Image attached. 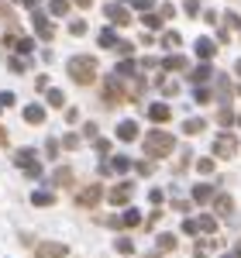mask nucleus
I'll return each instance as SVG.
<instances>
[{"label":"nucleus","mask_w":241,"mask_h":258,"mask_svg":"<svg viewBox=\"0 0 241 258\" xmlns=\"http://www.w3.org/2000/svg\"><path fill=\"white\" fill-rule=\"evenodd\" d=\"M66 73H69L73 83L90 86V83H97V59L93 55H73V59L66 62Z\"/></svg>","instance_id":"1"},{"label":"nucleus","mask_w":241,"mask_h":258,"mask_svg":"<svg viewBox=\"0 0 241 258\" xmlns=\"http://www.w3.org/2000/svg\"><path fill=\"white\" fill-rule=\"evenodd\" d=\"M176 148V138L169 135V131H148V138H145V155L148 159H165L169 152Z\"/></svg>","instance_id":"2"},{"label":"nucleus","mask_w":241,"mask_h":258,"mask_svg":"<svg viewBox=\"0 0 241 258\" xmlns=\"http://www.w3.org/2000/svg\"><path fill=\"white\" fill-rule=\"evenodd\" d=\"M14 165H18L24 176H31V179L41 176V162H38V152H35V148H24V152H18V155H14Z\"/></svg>","instance_id":"3"},{"label":"nucleus","mask_w":241,"mask_h":258,"mask_svg":"<svg viewBox=\"0 0 241 258\" xmlns=\"http://www.w3.org/2000/svg\"><path fill=\"white\" fill-rule=\"evenodd\" d=\"M100 200H103V186H100V182H90L86 189L76 193V207H80V210H93Z\"/></svg>","instance_id":"4"},{"label":"nucleus","mask_w":241,"mask_h":258,"mask_svg":"<svg viewBox=\"0 0 241 258\" xmlns=\"http://www.w3.org/2000/svg\"><path fill=\"white\" fill-rule=\"evenodd\" d=\"M124 86H120V80L117 76H110V80L103 83V103H107V107H117V103H124Z\"/></svg>","instance_id":"5"},{"label":"nucleus","mask_w":241,"mask_h":258,"mask_svg":"<svg viewBox=\"0 0 241 258\" xmlns=\"http://www.w3.org/2000/svg\"><path fill=\"white\" fill-rule=\"evenodd\" d=\"M214 155L217 159H234L238 155V141L231 138V135H217L214 138Z\"/></svg>","instance_id":"6"},{"label":"nucleus","mask_w":241,"mask_h":258,"mask_svg":"<svg viewBox=\"0 0 241 258\" xmlns=\"http://www.w3.org/2000/svg\"><path fill=\"white\" fill-rule=\"evenodd\" d=\"M131 193H135V182H120V186H114V189H103L107 203H114V207H124V203L131 200Z\"/></svg>","instance_id":"7"},{"label":"nucleus","mask_w":241,"mask_h":258,"mask_svg":"<svg viewBox=\"0 0 241 258\" xmlns=\"http://www.w3.org/2000/svg\"><path fill=\"white\" fill-rule=\"evenodd\" d=\"M31 24H35V31H38V38H41V41H52V38H55V24L48 21V14L35 11V14H31Z\"/></svg>","instance_id":"8"},{"label":"nucleus","mask_w":241,"mask_h":258,"mask_svg":"<svg viewBox=\"0 0 241 258\" xmlns=\"http://www.w3.org/2000/svg\"><path fill=\"white\" fill-rule=\"evenodd\" d=\"M103 18L110 21V24H117V28L131 24V14H128V7H120V4H107V7H103Z\"/></svg>","instance_id":"9"},{"label":"nucleus","mask_w":241,"mask_h":258,"mask_svg":"<svg viewBox=\"0 0 241 258\" xmlns=\"http://www.w3.org/2000/svg\"><path fill=\"white\" fill-rule=\"evenodd\" d=\"M35 255H38V258H66V255H69V248H66L62 241H45V244L35 248Z\"/></svg>","instance_id":"10"},{"label":"nucleus","mask_w":241,"mask_h":258,"mask_svg":"<svg viewBox=\"0 0 241 258\" xmlns=\"http://www.w3.org/2000/svg\"><path fill=\"white\" fill-rule=\"evenodd\" d=\"M186 76H190V83H193V86H207V83H210V76H214V69H210L207 62H200V66H197V69H190Z\"/></svg>","instance_id":"11"},{"label":"nucleus","mask_w":241,"mask_h":258,"mask_svg":"<svg viewBox=\"0 0 241 258\" xmlns=\"http://www.w3.org/2000/svg\"><path fill=\"white\" fill-rule=\"evenodd\" d=\"M7 45H11V48H18L21 55H31V52H35V38H28V35H24V38H21V35H7Z\"/></svg>","instance_id":"12"},{"label":"nucleus","mask_w":241,"mask_h":258,"mask_svg":"<svg viewBox=\"0 0 241 258\" xmlns=\"http://www.w3.org/2000/svg\"><path fill=\"white\" fill-rule=\"evenodd\" d=\"M193 48H197V55H200L203 62H210L214 55H217V41H214V38H197Z\"/></svg>","instance_id":"13"},{"label":"nucleus","mask_w":241,"mask_h":258,"mask_svg":"<svg viewBox=\"0 0 241 258\" xmlns=\"http://www.w3.org/2000/svg\"><path fill=\"white\" fill-rule=\"evenodd\" d=\"M210 203H214V210H217L221 217H231V210H234V200L227 197V193H214Z\"/></svg>","instance_id":"14"},{"label":"nucleus","mask_w":241,"mask_h":258,"mask_svg":"<svg viewBox=\"0 0 241 258\" xmlns=\"http://www.w3.org/2000/svg\"><path fill=\"white\" fill-rule=\"evenodd\" d=\"M114 76H117V80H135V76H138V62L120 59V62H117V69H114Z\"/></svg>","instance_id":"15"},{"label":"nucleus","mask_w":241,"mask_h":258,"mask_svg":"<svg viewBox=\"0 0 241 258\" xmlns=\"http://www.w3.org/2000/svg\"><path fill=\"white\" fill-rule=\"evenodd\" d=\"M169 117H172L169 103H152V107H148V120H155V124H165Z\"/></svg>","instance_id":"16"},{"label":"nucleus","mask_w":241,"mask_h":258,"mask_svg":"<svg viewBox=\"0 0 241 258\" xmlns=\"http://www.w3.org/2000/svg\"><path fill=\"white\" fill-rule=\"evenodd\" d=\"M117 138L120 141H135L138 138V120H120L117 124Z\"/></svg>","instance_id":"17"},{"label":"nucleus","mask_w":241,"mask_h":258,"mask_svg":"<svg viewBox=\"0 0 241 258\" xmlns=\"http://www.w3.org/2000/svg\"><path fill=\"white\" fill-rule=\"evenodd\" d=\"M24 120L28 124H45V107L41 103H28L24 107Z\"/></svg>","instance_id":"18"},{"label":"nucleus","mask_w":241,"mask_h":258,"mask_svg":"<svg viewBox=\"0 0 241 258\" xmlns=\"http://www.w3.org/2000/svg\"><path fill=\"white\" fill-rule=\"evenodd\" d=\"M159 66L165 73H179V69H190V62L183 59V55H169V59H159Z\"/></svg>","instance_id":"19"},{"label":"nucleus","mask_w":241,"mask_h":258,"mask_svg":"<svg viewBox=\"0 0 241 258\" xmlns=\"http://www.w3.org/2000/svg\"><path fill=\"white\" fill-rule=\"evenodd\" d=\"M217 189L210 186V182H200L197 189H193V203H210V197H214Z\"/></svg>","instance_id":"20"},{"label":"nucleus","mask_w":241,"mask_h":258,"mask_svg":"<svg viewBox=\"0 0 241 258\" xmlns=\"http://www.w3.org/2000/svg\"><path fill=\"white\" fill-rule=\"evenodd\" d=\"M197 231H203V234H214V231H217V217H214V214H203V217L197 220Z\"/></svg>","instance_id":"21"},{"label":"nucleus","mask_w":241,"mask_h":258,"mask_svg":"<svg viewBox=\"0 0 241 258\" xmlns=\"http://www.w3.org/2000/svg\"><path fill=\"white\" fill-rule=\"evenodd\" d=\"M107 169H110V172H128V169H131V159H128V155H114V159L107 162Z\"/></svg>","instance_id":"22"},{"label":"nucleus","mask_w":241,"mask_h":258,"mask_svg":"<svg viewBox=\"0 0 241 258\" xmlns=\"http://www.w3.org/2000/svg\"><path fill=\"white\" fill-rule=\"evenodd\" d=\"M52 182H55V186H69V182H73V169H69V165L55 169V172H52Z\"/></svg>","instance_id":"23"},{"label":"nucleus","mask_w":241,"mask_h":258,"mask_svg":"<svg viewBox=\"0 0 241 258\" xmlns=\"http://www.w3.org/2000/svg\"><path fill=\"white\" fill-rule=\"evenodd\" d=\"M117 220H120V227H138V224H141V214H138V210H124Z\"/></svg>","instance_id":"24"},{"label":"nucleus","mask_w":241,"mask_h":258,"mask_svg":"<svg viewBox=\"0 0 241 258\" xmlns=\"http://www.w3.org/2000/svg\"><path fill=\"white\" fill-rule=\"evenodd\" d=\"M97 41H100V45H103V48H114V45H117V35H114V28H103V31H100V35H97Z\"/></svg>","instance_id":"25"},{"label":"nucleus","mask_w":241,"mask_h":258,"mask_svg":"<svg viewBox=\"0 0 241 258\" xmlns=\"http://www.w3.org/2000/svg\"><path fill=\"white\" fill-rule=\"evenodd\" d=\"M31 203H35V207H52V203H55V193H48V189H38V193L31 197Z\"/></svg>","instance_id":"26"},{"label":"nucleus","mask_w":241,"mask_h":258,"mask_svg":"<svg viewBox=\"0 0 241 258\" xmlns=\"http://www.w3.org/2000/svg\"><path fill=\"white\" fill-rule=\"evenodd\" d=\"M203 127H207V124H203L200 117H186V124H183V131H186V135H200Z\"/></svg>","instance_id":"27"},{"label":"nucleus","mask_w":241,"mask_h":258,"mask_svg":"<svg viewBox=\"0 0 241 258\" xmlns=\"http://www.w3.org/2000/svg\"><path fill=\"white\" fill-rule=\"evenodd\" d=\"M141 21H145L148 31H159V28H162V18L155 14V11H145V18H141Z\"/></svg>","instance_id":"28"},{"label":"nucleus","mask_w":241,"mask_h":258,"mask_svg":"<svg viewBox=\"0 0 241 258\" xmlns=\"http://www.w3.org/2000/svg\"><path fill=\"white\" fill-rule=\"evenodd\" d=\"M155 244H159V251H172L176 248V234H159Z\"/></svg>","instance_id":"29"},{"label":"nucleus","mask_w":241,"mask_h":258,"mask_svg":"<svg viewBox=\"0 0 241 258\" xmlns=\"http://www.w3.org/2000/svg\"><path fill=\"white\" fill-rule=\"evenodd\" d=\"M48 11H52L55 18H66V14H69V0H52V4H48Z\"/></svg>","instance_id":"30"},{"label":"nucleus","mask_w":241,"mask_h":258,"mask_svg":"<svg viewBox=\"0 0 241 258\" xmlns=\"http://www.w3.org/2000/svg\"><path fill=\"white\" fill-rule=\"evenodd\" d=\"M193 100H197V103H210V100H214V93H210L207 86H197V90H193Z\"/></svg>","instance_id":"31"},{"label":"nucleus","mask_w":241,"mask_h":258,"mask_svg":"<svg viewBox=\"0 0 241 258\" xmlns=\"http://www.w3.org/2000/svg\"><path fill=\"white\" fill-rule=\"evenodd\" d=\"M159 86H162L165 97H176V93H179V83H172V80H159Z\"/></svg>","instance_id":"32"},{"label":"nucleus","mask_w":241,"mask_h":258,"mask_svg":"<svg viewBox=\"0 0 241 258\" xmlns=\"http://www.w3.org/2000/svg\"><path fill=\"white\" fill-rule=\"evenodd\" d=\"M117 251L120 255H135V241L131 238H117Z\"/></svg>","instance_id":"33"},{"label":"nucleus","mask_w":241,"mask_h":258,"mask_svg":"<svg viewBox=\"0 0 241 258\" xmlns=\"http://www.w3.org/2000/svg\"><path fill=\"white\" fill-rule=\"evenodd\" d=\"M45 100H48V107H62V103H66V93H62V90H52Z\"/></svg>","instance_id":"34"},{"label":"nucleus","mask_w":241,"mask_h":258,"mask_svg":"<svg viewBox=\"0 0 241 258\" xmlns=\"http://www.w3.org/2000/svg\"><path fill=\"white\" fill-rule=\"evenodd\" d=\"M62 148H66V152H76V148H80V135H66V138H62Z\"/></svg>","instance_id":"35"},{"label":"nucleus","mask_w":241,"mask_h":258,"mask_svg":"<svg viewBox=\"0 0 241 258\" xmlns=\"http://www.w3.org/2000/svg\"><path fill=\"white\" fill-rule=\"evenodd\" d=\"M114 48H117V52L124 55V59H128V55H135V41H117Z\"/></svg>","instance_id":"36"},{"label":"nucleus","mask_w":241,"mask_h":258,"mask_svg":"<svg viewBox=\"0 0 241 258\" xmlns=\"http://www.w3.org/2000/svg\"><path fill=\"white\" fill-rule=\"evenodd\" d=\"M231 120H234V114H231L227 107H221V114H217V124H221V127H227Z\"/></svg>","instance_id":"37"},{"label":"nucleus","mask_w":241,"mask_h":258,"mask_svg":"<svg viewBox=\"0 0 241 258\" xmlns=\"http://www.w3.org/2000/svg\"><path fill=\"white\" fill-rule=\"evenodd\" d=\"M69 35H76V38L86 35V21H73V24H69Z\"/></svg>","instance_id":"38"},{"label":"nucleus","mask_w":241,"mask_h":258,"mask_svg":"<svg viewBox=\"0 0 241 258\" xmlns=\"http://www.w3.org/2000/svg\"><path fill=\"white\" fill-rule=\"evenodd\" d=\"M162 41H165V48H176V45H179V35H176V31H165V38H162Z\"/></svg>","instance_id":"39"},{"label":"nucleus","mask_w":241,"mask_h":258,"mask_svg":"<svg viewBox=\"0 0 241 258\" xmlns=\"http://www.w3.org/2000/svg\"><path fill=\"white\" fill-rule=\"evenodd\" d=\"M197 169H200L203 176H210V172H214V159H200V162H197Z\"/></svg>","instance_id":"40"},{"label":"nucleus","mask_w":241,"mask_h":258,"mask_svg":"<svg viewBox=\"0 0 241 258\" xmlns=\"http://www.w3.org/2000/svg\"><path fill=\"white\" fill-rule=\"evenodd\" d=\"M183 234H190V238H193V234H200V231H197V220H183Z\"/></svg>","instance_id":"41"},{"label":"nucleus","mask_w":241,"mask_h":258,"mask_svg":"<svg viewBox=\"0 0 241 258\" xmlns=\"http://www.w3.org/2000/svg\"><path fill=\"white\" fill-rule=\"evenodd\" d=\"M100 155H110V138H97V145H93Z\"/></svg>","instance_id":"42"},{"label":"nucleus","mask_w":241,"mask_h":258,"mask_svg":"<svg viewBox=\"0 0 241 258\" xmlns=\"http://www.w3.org/2000/svg\"><path fill=\"white\" fill-rule=\"evenodd\" d=\"M131 7H135V11H152L155 0H131Z\"/></svg>","instance_id":"43"},{"label":"nucleus","mask_w":241,"mask_h":258,"mask_svg":"<svg viewBox=\"0 0 241 258\" xmlns=\"http://www.w3.org/2000/svg\"><path fill=\"white\" fill-rule=\"evenodd\" d=\"M224 18V24H227V28H241V18L238 14H221Z\"/></svg>","instance_id":"44"},{"label":"nucleus","mask_w":241,"mask_h":258,"mask_svg":"<svg viewBox=\"0 0 241 258\" xmlns=\"http://www.w3.org/2000/svg\"><path fill=\"white\" fill-rule=\"evenodd\" d=\"M183 11H186V14H190V18H193V14H197V11H200V4H197V0H186V4H183Z\"/></svg>","instance_id":"45"},{"label":"nucleus","mask_w":241,"mask_h":258,"mask_svg":"<svg viewBox=\"0 0 241 258\" xmlns=\"http://www.w3.org/2000/svg\"><path fill=\"white\" fill-rule=\"evenodd\" d=\"M7 66H11V73H24V59H18V55L7 62Z\"/></svg>","instance_id":"46"},{"label":"nucleus","mask_w":241,"mask_h":258,"mask_svg":"<svg viewBox=\"0 0 241 258\" xmlns=\"http://www.w3.org/2000/svg\"><path fill=\"white\" fill-rule=\"evenodd\" d=\"M172 14H176V7H172V4H162V11H159V18L165 21V18H172Z\"/></svg>","instance_id":"47"},{"label":"nucleus","mask_w":241,"mask_h":258,"mask_svg":"<svg viewBox=\"0 0 241 258\" xmlns=\"http://www.w3.org/2000/svg\"><path fill=\"white\" fill-rule=\"evenodd\" d=\"M45 148H48V155H59V148H62V145H59L55 138H48V141H45Z\"/></svg>","instance_id":"48"},{"label":"nucleus","mask_w":241,"mask_h":258,"mask_svg":"<svg viewBox=\"0 0 241 258\" xmlns=\"http://www.w3.org/2000/svg\"><path fill=\"white\" fill-rule=\"evenodd\" d=\"M135 172H138V176H148V172H152V162H138Z\"/></svg>","instance_id":"49"},{"label":"nucleus","mask_w":241,"mask_h":258,"mask_svg":"<svg viewBox=\"0 0 241 258\" xmlns=\"http://www.w3.org/2000/svg\"><path fill=\"white\" fill-rule=\"evenodd\" d=\"M0 107H14V93H0Z\"/></svg>","instance_id":"50"},{"label":"nucleus","mask_w":241,"mask_h":258,"mask_svg":"<svg viewBox=\"0 0 241 258\" xmlns=\"http://www.w3.org/2000/svg\"><path fill=\"white\" fill-rule=\"evenodd\" d=\"M203 21H207V24H217L221 18H217V11H207V14H203Z\"/></svg>","instance_id":"51"},{"label":"nucleus","mask_w":241,"mask_h":258,"mask_svg":"<svg viewBox=\"0 0 241 258\" xmlns=\"http://www.w3.org/2000/svg\"><path fill=\"white\" fill-rule=\"evenodd\" d=\"M0 18H11V7L7 4H0Z\"/></svg>","instance_id":"52"},{"label":"nucleus","mask_w":241,"mask_h":258,"mask_svg":"<svg viewBox=\"0 0 241 258\" xmlns=\"http://www.w3.org/2000/svg\"><path fill=\"white\" fill-rule=\"evenodd\" d=\"M24 7H31V11H35V7H38V0H24Z\"/></svg>","instance_id":"53"},{"label":"nucleus","mask_w":241,"mask_h":258,"mask_svg":"<svg viewBox=\"0 0 241 258\" xmlns=\"http://www.w3.org/2000/svg\"><path fill=\"white\" fill-rule=\"evenodd\" d=\"M73 4H80V7H90V4H93V0H73Z\"/></svg>","instance_id":"54"},{"label":"nucleus","mask_w":241,"mask_h":258,"mask_svg":"<svg viewBox=\"0 0 241 258\" xmlns=\"http://www.w3.org/2000/svg\"><path fill=\"white\" fill-rule=\"evenodd\" d=\"M0 145H7V131L4 127H0Z\"/></svg>","instance_id":"55"},{"label":"nucleus","mask_w":241,"mask_h":258,"mask_svg":"<svg viewBox=\"0 0 241 258\" xmlns=\"http://www.w3.org/2000/svg\"><path fill=\"white\" fill-rule=\"evenodd\" d=\"M234 258H241V241H238V248H234Z\"/></svg>","instance_id":"56"},{"label":"nucleus","mask_w":241,"mask_h":258,"mask_svg":"<svg viewBox=\"0 0 241 258\" xmlns=\"http://www.w3.org/2000/svg\"><path fill=\"white\" fill-rule=\"evenodd\" d=\"M234 73H238V76H241V62H238V66H234Z\"/></svg>","instance_id":"57"},{"label":"nucleus","mask_w":241,"mask_h":258,"mask_svg":"<svg viewBox=\"0 0 241 258\" xmlns=\"http://www.w3.org/2000/svg\"><path fill=\"white\" fill-rule=\"evenodd\" d=\"M221 258H234V255H221Z\"/></svg>","instance_id":"58"},{"label":"nucleus","mask_w":241,"mask_h":258,"mask_svg":"<svg viewBox=\"0 0 241 258\" xmlns=\"http://www.w3.org/2000/svg\"><path fill=\"white\" fill-rule=\"evenodd\" d=\"M238 93H241V86H238Z\"/></svg>","instance_id":"59"}]
</instances>
